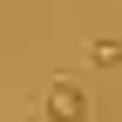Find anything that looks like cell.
Returning a JSON list of instances; mask_svg holds the SVG:
<instances>
[{
    "instance_id": "1",
    "label": "cell",
    "mask_w": 122,
    "mask_h": 122,
    "mask_svg": "<svg viewBox=\"0 0 122 122\" xmlns=\"http://www.w3.org/2000/svg\"><path fill=\"white\" fill-rule=\"evenodd\" d=\"M88 109H95V102H88V88L75 81V75H54L48 95H41V115L48 122H88Z\"/></svg>"
},
{
    "instance_id": "2",
    "label": "cell",
    "mask_w": 122,
    "mask_h": 122,
    "mask_svg": "<svg viewBox=\"0 0 122 122\" xmlns=\"http://www.w3.org/2000/svg\"><path fill=\"white\" fill-rule=\"evenodd\" d=\"M88 61H95V68H122V41H95Z\"/></svg>"
}]
</instances>
